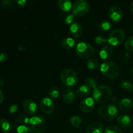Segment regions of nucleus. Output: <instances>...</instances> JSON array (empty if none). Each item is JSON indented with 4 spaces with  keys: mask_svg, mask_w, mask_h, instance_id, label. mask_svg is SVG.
I'll use <instances>...</instances> for the list:
<instances>
[{
    "mask_svg": "<svg viewBox=\"0 0 133 133\" xmlns=\"http://www.w3.org/2000/svg\"><path fill=\"white\" fill-rule=\"evenodd\" d=\"M40 106L43 112L46 114H50L54 111V103L49 97H44L40 101Z\"/></svg>",
    "mask_w": 133,
    "mask_h": 133,
    "instance_id": "1a4fd4ad",
    "label": "nucleus"
},
{
    "mask_svg": "<svg viewBox=\"0 0 133 133\" xmlns=\"http://www.w3.org/2000/svg\"><path fill=\"white\" fill-rule=\"evenodd\" d=\"M109 17L114 22H118L123 18V11L118 6H112L109 9L108 11Z\"/></svg>",
    "mask_w": 133,
    "mask_h": 133,
    "instance_id": "9b49d317",
    "label": "nucleus"
},
{
    "mask_svg": "<svg viewBox=\"0 0 133 133\" xmlns=\"http://www.w3.org/2000/svg\"><path fill=\"white\" fill-rule=\"evenodd\" d=\"M98 114L105 120L112 121L118 116V109L114 104H107L99 108Z\"/></svg>",
    "mask_w": 133,
    "mask_h": 133,
    "instance_id": "f03ea898",
    "label": "nucleus"
},
{
    "mask_svg": "<svg viewBox=\"0 0 133 133\" xmlns=\"http://www.w3.org/2000/svg\"><path fill=\"white\" fill-rule=\"evenodd\" d=\"M113 54V49L110 45H104L101 49L99 52V56L102 59L107 60L112 57Z\"/></svg>",
    "mask_w": 133,
    "mask_h": 133,
    "instance_id": "f3484780",
    "label": "nucleus"
},
{
    "mask_svg": "<svg viewBox=\"0 0 133 133\" xmlns=\"http://www.w3.org/2000/svg\"><path fill=\"white\" fill-rule=\"evenodd\" d=\"M99 66V62L96 58H91L87 62V67L90 70H96Z\"/></svg>",
    "mask_w": 133,
    "mask_h": 133,
    "instance_id": "4be33fe9",
    "label": "nucleus"
},
{
    "mask_svg": "<svg viewBox=\"0 0 133 133\" xmlns=\"http://www.w3.org/2000/svg\"><path fill=\"white\" fill-rule=\"evenodd\" d=\"M3 84H4L3 80H2V79H0V88L3 87Z\"/></svg>",
    "mask_w": 133,
    "mask_h": 133,
    "instance_id": "37998d69",
    "label": "nucleus"
},
{
    "mask_svg": "<svg viewBox=\"0 0 133 133\" xmlns=\"http://www.w3.org/2000/svg\"><path fill=\"white\" fill-rule=\"evenodd\" d=\"M104 133H124L123 131L115 125H110L106 128Z\"/></svg>",
    "mask_w": 133,
    "mask_h": 133,
    "instance_id": "b1692460",
    "label": "nucleus"
},
{
    "mask_svg": "<svg viewBox=\"0 0 133 133\" xmlns=\"http://www.w3.org/2000/svg\"><path fill=\"white\" fill-rule=\"evenodd\" d=\"M91 93V89L87 85L79 87L76 90V95L79 97H88Z\"/></svg>",
    "mask_w": 133,
    "mask_h": 133,
    "instance_id": "6ab92c4d",
    "label": "nucleus"
},
{
    "mask_svg": "<svg viewBox=\"0 0 133 133\" xmlns=\"http://www.w3.org/2000/svg\"><path fill=\"white\" fill-rule=\"evenodd\" d=\"M131 74H132V75H133V68H131Z\"/></svg>",
    "mask_w": 133,
    "mask_h": 133,
    "instance_id": "c03bdc74",
    "label": "nucleus"
},
{
    "mask_svg": "<svg viewBox=\"0 0 133 133\" xmlns=\"http://www.w3.org/2000/svg\"><path fill=\"white\" fill-rule=\"evenodd\" d=\"M112 90L107 86H99L93 92V98L99 103H105L111 99Z\"/></svg>",
    "mask_w": 133,
    "mask_h": 133,
    "instance_id": "f257e3e1",
    "label": "nucleus"
},
{
    "mask_svg": "<svg viewBox=\"0 0 133 133\" xmlns=\"http://www.w3.org/2000/svg\"><path fill=\"white\" fill-rule=\"evenodd\" d=\"M117 123L121 128L127 129L131 126L132 122H131V118L129 116L125 115V114H122V115L119 116L117 119Z\"/></svg>",
    "mask_w": 133,
    "mask_h": 133,
    "instance_id": "ddd939ff",
    "label": "nucleus"
},
{
    "mask_svg": "<svg viewBox=\"0 0 133 133\" xmlns=\"http://www.w3.org/2000/svg\"><path fill=\"white\" fill-rule=\"evenodd\" d=\"M107 42V38L103 36H97V37L95 38V42L97 45H100L103 43H105Z\"/></svg>",
    "mask_w": 133,
    "mask_h": 133,
    "instance_id": "473e14b6",
    "label": "nucleus"
},
{
    "mask_svg": "<svg viewBox=\"0 0 133 133\" xmlns=\"http://www.w3.org/2000/svg\"><path fill=\"white\" fill-rule=\"evenodd\" d=\"M120 86L122 88L127 91H132L133 90V84L131 82L128 81H123L121 82Z\"/></svg>",
    "mask_w": 133,
    "mask_h": 133,
    "instance_id": "bb28decb",
    "label": "nucleus"
},
{
    "mask_svg": "<svg viewBox=\"0 0 133 133\" xmlns=\"http://www.w3.org/2000/svg\"><path fill=\"white\" fill-rule=\"evenodd\" d=\"M61 79L64 84L68 87L75 85L79 81L77 74L71 69H64L61 71Z\"/></svg>",
    "mask_w": 133,
    "mask_h": 133,
    "instance_id": "20e7f679",
    "label": "nucleus"
},
{
    "mask_svg": "<svg viewBox=\"0 0 133 133\" xmlns=\"http://www.w3.org/2000/svg\"><path fill=\"white\" fill-rule=\"evenodd\" d=\"M94 107L95 103L94 99L92 97H86L81 101L79 109L83 112L88 113L92 111Z\"/></svg>",
    "mask_w": 133,
    "mask_h": 133,
    "instance_id": "9d476101",
    "label": "nucleus"
},
{
    "mask_svg": "<svg viewBox=\"0 0 133 133\" xmlns=\"http://www.w3.org/2000/svg\"><path fill=\"white\" fill-rule=\"evenodd\" d=\"M3 99H4L3 94V92L1 90V89H0V104L3 101Z\"/></svg>",
    "mask_w": 133,
    "mask_h": 133,
    "instance_id": "ea45409f",
    "label": "nucleus"
},
{
    "mask_svg": "<svg viewBox=\"0 0 133 133\" xmlns=\"http://www.w3.org/2000/svg\"><path fill=\"white\" fill-rule=\"evenodd\" d=\"M49 96L52 97V98H56L59 95V92H58V88H56V87H53L50 89L49 92Z\"/></svg>",
    "mask_w": 133,
    "mask_h": 133,
    "instance_id": "2f4dec72",
    "label": "nucleus"
},
{
    "mask_svg": "<svg viewBox=\"0 0 133 133\" xmlns=\"http://www.w3.org/2000/svg\"><path fill=\"white\" fill-rule=\"evenodd\" d=\"M58 6L62 10L68 12L72 8V3L70 0H60L58 3Z\"/></svg>",
    "mask_w": 133,
    "mask_h": 133,
    "instance_id": "412c9836",
    "label": "nucleus"
},
{
    "mask_svg": "<svg viewBox=\"0 0 133 133\" xmlns=\"http://www.w3.org/2000/svg\"><path fill=\"white\" fill-rule=\"evenodd\" d=\"M30 119L25 115H21L18 117V122L22 124H27L29 123Z\"/></svg>",
    "mask_w": 133,
    "mask_h": 133,
    "instance_id": "72a5a7b5",
    "label": "nucleus"
},
{
    "mask_svg": "<svg viewBox=\"0 0 133 133\" xmlns=\"http://www.w3.org/2000/svg\"><path fill=\"white\" fill-rule=\"evenodd\" d=\"M8 55L5 52H0V62L5 61L7 58Z\"/></svg>",
    "mask_w": 133,
    "mask_h": 133,
    "instance_id": "e433bc0d",
    "label": "nucleus"
},
{
    "mask_svg": "<svg viewBox=\"0 0 133 133\" xmlns=\"http://www.w3.org/2000/svg\"><path fill=\"white\" fill-rule=\"evenodd\" d=\"M119 108L123 111H128L131 110L133 107V102L129 98H123L119 101Z\"/></svg>",
    "mask_w": 133,
    "mask_h": 133,
    "instance_id": "a211bd4d",
    "label": "nucleus"
},
{
    "mask_svg": "<svg viewBox=\"0 0 133 133\" xmlns=\"http://www.w3.org/2000/svg\"><path fill=\"white\" fill-rule=\"evenodd\" d=\"M75 51L77 55L80 58L83 59H88L94 55V48L86 42H80L76 45Z\"/></svg>",
    "mask_w": 133,
    "mask_h": 133,
    "instance_id": "39448f33",
    "label": "nucleus"
},
{
    "mask_svg": "<svg viewBox=\"0 0 133 133\" xmlns=\"http://www.w3.org/2000/svg\"><path fill=\"white\" fill-rule=\"evenodd\" d=\"M0 128L4 132H7L10 128V125L6 118H1L0 119Z\"/></svg>",
    "mask_w": 133,
    "mask_h": 133,
    "instance_id": "5701e85b",
    "label": "nucleus"
},
{
    "mask_svg": "<svg viewBox=\"0 0 133 133\" xmlns=\"http://www.w3.org/2000/svg\"><path fill=\"white\" fill-rule=\"evenodd\" d=\"M16 133H34L31 129L25 125L18 126L16 129Z\"/></svg>",
    "mask_w": 133,
    "mask_h": 133,
    "instance_id": "c756f323",
    "label": "nucleus"
},
{
    "mask_svg": "<svg viewBox=\"0 0 133 133\" xmlns=\"http://www.w3.org/2000/svg\"><path fill=\"white\" fill-rule=\"evenodd\" d=\"M124 31L120 29H116L110 32L107 38V41L112 45H118L123 43L125 39Z\"/></svg>",
    "mask_w": 133,
    "mask_h": 133,
    "instance_id": "423d86ee",
    "label": "nucleus"
},
{
    "mask_svg": "<svg viewBox=\"0 0 133 133\" xmlns=\"http://www.w3.org/2000/svg\"><path fill=\"white\" fill-rule=\"evenodd\" d=\"M111 27L112 25L111 24H110V22L105 21V22H103L102 23L99 25V29L101 31H106L110 29L111 28Z\"/></svg>",
    "mask_w": 133,
    "mask_h": 133,
    "instance_id": "7c9ffc66",
    "label": "nucleus"
},
{
    "mask_svg": "<svg viewBox=\"0 0 133 133\" xmlns=\"http://www.w3.org/2000/svg\"><path fill=\"white\" fill-rule=\"evenodd\" d=\"M100 70L103 75L109 79H116L119 74V68L114 62H106L100 66Z\"/></svg>",
    "mask_w": 133,
    "mask_h": 133,
    "instance_id": "7ed1b4c3",
    "label": "nucleus"
},
{
    "mask_svg": "<svg viewBox=\"0 0 133 133\" xmlns=\"http://www.w3.org/2000/svg\"><path fill=\"white\" fill-rule=\"evenodd\" d=\"M118 97H114L112 98V103H114V105H115L116 103H117V101H118Z\"/></svg>",
    "mask_w": 133,
    "mask_h": 133,
    "instance_id": "a19ab883",
    "label": "nucleus"
},
{
    "mask_svg": "<svg viewBox=\"0 0 133 133\" xmlns=\"http://www.w3.org/2000/svg\"><path fill=\"white\" fill-rule=\"evenodd\" d=\"M103 129L102 123L97 122H93L88 126L86 133H103Z\"/></svg>",
    "mask_w": 133,
    "mask_h": 133,
    "instance_id": "4468645a",
    "label": "nucleus"
},
{
    "mask_svg": "<svg viewBox=\"0 0 133 133\" xmlns=\"http://www.w3.org/2000/svg\"><path fill=\"white\" fill-rule=\"evenodd\" d=\"M29 124L32 130L36 133L43 132L46 128V122L40 116H35L30 118Z\"/></svg>",
    "mask_w": 133,
    "mask_h": 133,
    "instance_id": "0eeeda50",
    "label": "nucleus"
},
{
    "mask_svg": "<svg viewBox=\"0 0 133 133\" xmlns=\"http://www.w3.org/2000/svg\"><path fill=\"white\" fill-rule=\"evenodd\" d=\"M62 97H63L64 102L68 105L73 103L75 99V94H74V91L70 88H66L64 90L63 94H62Z\"/></svg>",
    "mask_w": 133,
    "mask_h": 133,
    "instance_id": "2eb2a0df",
    "label": "nucleus"
},
{
    "mask_svg": "<svg viewBox=\"0 0 133 133\" xmlns=\"http://www.w3.org/2000/svg\"><path fill=\"white\" fill-rule=\"evenodd\" d=\"M70 32L75 38H79L83 34V27L78 22H74L70 25Z\"/></svg>",
    "mask_w": 133,
    "mask_h": 133,
    "instance_id": "dca6fc26",
    "label": "nucleus"
},
{
    "mask_svg": "<svg viewBox=\"0 0 133 133\" xmlns=\"http://www.w3.org/2000/svg\"><path fill=\"white\" fill-rule=\"evenodd\" d=\"M132 132H133V127H132Z\"/></svg>",
    "mask_w": 133,
    "mask_h": 133,
    "instance_id": "49530a36",
    "label": "nucleus"
},
{
    "mask_svg": "<svg viewBox=\"0 0 133 133\" xmlns=\"http://www.w3.org/2000/svg\"><path fill=\"white\" fill-rule=\"evenodd\" d=\"M16 3L19 6H24L25 4L26 3V1H25V0H18V1H16Z\"/></svg>",
    "mask_w": 133,
    "mask_h": 133,
    "instance_id": "58836bf2",
    "label": "nucleus"
},
{
    "mask_svg": "<svg viewBox=\"0 0 133 133\" xmlns=\"http://www.w3.org/2000/svg\"><path fill=\"white\" fill-rule=\"evenodd\" d=\"M90 6L87 1L84 0H79L75 1L72 6L73 14L77 16H83L88 14Z\"/></svg>",
    "mask_w": 133,
    "mask_h": 133,
    "instance_id": "6e6552de",
    "label": "nucleus"
},
{
    "mask_svg": "<svg viewBox=\"0 0 133 133\" xmlns=\"http://www.w3.org/2000/svg\"><path fill=\"white\" fill-rule=\"evenodd\" d=\"M75 40L72 38H66L61 42V45L62 48L65 49H71L75 46Z\"/></svg>",
    "mask_w": 133,
    "mask_h": 133,
    "instance_id": "aec40b11",
    "label": "nucleus"
},
{
    "mask_svg": "<svg viewBox=\"0 0 133 133\" xmlns=\"http://www.w3.org/2000/svg\"><path fill=\"white\" fill-rule=\"evenodd\" d=\"M86 85L88 86L90 88H93L94 90L97 87V83L94 79L92 77H88L85 80Z\"/></svg>",
    "mask_w": 133,
    "mask_h": 133,
    "instance_id": "cd10ccee",
    "label": "nucleus"
},
{
    "mask_svg": "<svg viewBox=\"0 0 133 133\" xmlns=\"http://www.w3.org/2000/svg\"><path fill=\"white\" fill-rule=\"evenodd\" d=\"M125 48L127 51H133V36L129 38L125 42Z\"/></svg>",
    "mask_w": 133,
    "mask_h": 133,
    "instance_id": "c85d7f7f",
    "label": "nucleus"
},
{
    "mask_svg": "<svg viewBox=\"0 0 133 133\" xmlns=\"http://www.w3.org/2000/svg\"><path fill=\"white\" fill-rule=\"evenodd\" d=\"M74 14H71L68 15L66 17V19H65V23H66L67 25H70V24H72V22L74 21Z\"/></svg>",
    "mask_w": 133,
    "mask_h": 133,
    "instance_id": "f704fd0d",
    "label": "nucleus"
},
{
    "mask_svg": "<svg viewBox=\"0 0 133 133\" xmlns=\"http://www.w3.org/2000/svg\"><path fill=\"white\" fill-rule=\"evenodd\" d=\"M130 10H131V12L133 14V1L130 4Z\"/></svg>",
    "mask_w": 133,
    "mask_h": 133,
    "instance_id": "79ce46f5",
    "label": "nucleus"
},
{
    "mask_svg": "<svg viewBox=\"0 0 133 133\" xmlns=\"http://www.w3.org/2000/svg\"><path fill=\"white\" fill-rule=\"evenodd\" d=\"M1 4L3 8L5 10H11L14 8V3L10 0H3L1 2Z\"/></svg>",
    "mask_w": 133,
    "mask_h": 133,
    "instance_id": "a878e982",
    "label": "nucleus"
},
{
    "mask_svg": "<svg viewBox=\"0 0 133 133\" xmlns=\"http://www.w3.org/2000/svg\"><path fill=\"white\" fill-rule=\"evenodd\" d=\"M130 58H131L130 55L129 54V53H125V54H124V55H123V61H124V62H128L130 60Z\"/></svg>",
    "mask_w": 133,
    "mask_h": 133,
    "instance_id": "4c0bfd02",
    "label": "nucleus"
},
{
    "mask_svg": "<svg viewBox=\"0 0 133 133\" xmlns=\"http://www.w3.org/2000/svg\"><path fill=\"white\" fill-rule=\"evenodd\" d=\"M132 32H133V27H132Z\"/></svg>",
    "mask_w": 133,
    "mask_h": 133,
    "instance_id": "a18cd8bd",
    "label": "nucleus"
},
{
    "mask_svg": "<svg viewBox=\"0 0 133 133\" xmlns=\"http://www.w3.org/2000/svg\"><path fill=\"white\" fill-rule=\"evenodd\" d=\"M70 122L71 125L75 128H79L82 123V119L79 116H74L70 119Z\"/></svg>",
    "mask_w": 133,
    "mask_h": 133,
    "instance_id": "393cba45",
    "label": "nucleus"
},
{
    "mask_svg": "<svg viewBox=\"0 0 133 133\" xmlns=\"http://www.w3.org/2000/svg\"><path fill=\"white\" fill-rule=\"evenodd\" d=\"M23 110L29 115H34L37 112V105L31 99L25 100L23 104Z\"/></svg>",
    "mask_w": 133,
    "mask_h": 133,
    "instance_id": "f8f14e48",
    "label": "nucleus"
},
{
    "mask_svg": "<svg viewBox=\"0 0 133 133\" xmlns=\"http://www.w3.org/2000/svg\"><path fill=\"white\" fill-rule=\"evenodd\" d=\"M18 107L17 105H15V104H14V105H12L11 106L9 107V112L11 113V114H13V113H15L16 112L17 110H18Z\"/></svg>",
    "mask_w": 133,
    "mask_h": 133,
    "instance_id": "c9c22d12",
    "label": "nucleus"
}]
</instances>
